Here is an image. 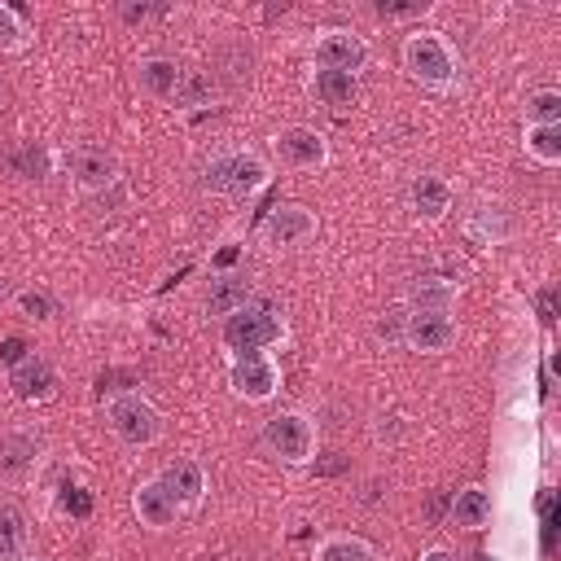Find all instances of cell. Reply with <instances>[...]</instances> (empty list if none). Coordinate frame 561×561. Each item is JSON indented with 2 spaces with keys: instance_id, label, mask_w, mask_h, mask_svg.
Returning a JSON list of instances; mask_svg holds the SVG:
<instances>
[{
  "instance_id": "cell-19",
  "label": "cell",
  "mask_w": 561,
  "mask_h": 561,
  "mask_svg": "<svg viewBox=\"0 0 561 561\" xmlns=\"http://www.w3.org/2000/svg\"><path fill=\"white\" fill-rule=\"evenodd\" d=\"M408 311H430V316H451L456 311V285L443 276H421L408 294H403Z\"/></svg>"
},
{
  "instance_id": "cell-5",
  "label": "cell",
  "mask_w": 561,
  "mask_h": 561,
  "mask_svg": "<svg viewBox=\"0 0 561 561\" xmlns=\"http://www.w3.org/2000/svg\"><path fill=\"white\" fill-rule=\"evenodd\" d=\"M263 447H267L280 465L302 469V465H311L316 451H320L316 421H311L307 412H298V408H280V412H272V416L263 421Z\"/></svg>"
},
{
  "instance_id": "cell-16",
  "label": "cell",
  "mask_w": 561,
  "mask_h": 561,
  "mask_svg": "<svg viewBox=\"0 0 561 561\" xmlns=\"http://www.w3.org/2000/svg\"><path fill=\"white\" fill-rule=\"evenodd\" d=\"M180 75H184V66L175 57H162V53H149V57L136 61V88L149 101H162V105H171V96L180 88Z\"/></svg>"
},
{
  "instance_id": "cell-15",
  "label": "cell",
  "mask_w": 561,
  "mask_h": 561,
  "mask_svg": "<svg viewBox=\"0 0 561 561\" xmlns=\"http://www.w3.org/2000/svg\"><path fill=\"white\" fill-rule=\"evenodd\" d=\"M39 451H44L39 434H31V430H4L0 434V478L4 482H26L35 473V465H39Z\"/></svg>"
},
{
  "instance_id": "cell-3",
  "label": "cell",
  "mask_w": 561,
  "mask_h": 561,
  "mask_svg": "<svg viewBox=\"0 0 561 561\" xmlns=\"http://www.w3.org/2000/svg\"><path fill=\"white\" fill-rule=\"evenodd\" d=\"M101 403H105V425H110V434H114L123 447L145 451V447L162 443L167 421H162V412H158L140 390H118V394H105Z\"/></svg>"
},
{
  "instance_id": "cell-26",
  "label": "cell",
  "mask_w": 561,
  "mask_h": 561,
  "mask_svg": "<svg viewBox=\"0 0 561 561\" xmlns=\"http://www.w3.org/2000/svg\"><path fill=\"white\" fill-rule=\"evenodd\" d=\"M522 145H526V158H530V162H539V167H557V162H561V123L526 127Z\"/></svg>"
},
{
  "instance_id": "cell-24",
  "label": "cell",
  "mask_w": 561,
  "mask_h": 561,
  "mask_svg": "<svg viewBox=\"0 0 561 561\" xmlns=\"http://www.w3.org/2000/svg\"><path fill=\"white\" fill-rule=\"evenodd\" d=\"M508 232H513V224H508V215L500 206H478L469 215V224H465V237L473 245H500V241H508Z\"/></svg>"
},
{
  "instance_id": "cell-13",
  "label": "cell",
  "mask_w": 561,
  "mask_h": 561,
  "mask_svg": "<svg viewBox=\"0 0 561 561\" xmlns=\"http://www.w3.org/2000/svg\"><path fill=\"white\" fill-rule=\"evenodd\" d=\"M9 390L18 403H48L57 394V368L44 355H26L18 368H9Z\"/></svg>"
},
{
  "instance_id": "cell-9",
  "label": "cell",
  "mask_w": 561,
  "mask_h": 561,
  "mask_svg": "<svg viewBox=\"0 0 561 561\" xmlns=\"http://www.w3.org/2000/svg\"><path fill=\"white\" fill-rule=\"evenodd\" d=\"M316 232H320V219H316V210H307L302 202H280V206H272V210L259 219V241L272 245V250L307 245Z\"/></svg>"
},
{
  "instance_id": "cell-25",
  "label": "cell",
  "mask_w": 561,
  "mask_h": 561,
  "mask_svg": "<svg viewBox=\"0 0 561 561\" xmlns=\"http://www.w3.org/2000/svg\"><path fill=\"white\" fill-rule=\"evenodd\" d=\"M215 79L202 75V70H184L180 75V88L171 96V110H202V105H215Z\"/></svg>"
},
{
  "instance_id": "cell-29",
  "label": "cell",
  "mask_w": 561,
  "mask_h": 561,
  "mask_svg": "<svg viewBox=\"0 0 561 561\" xmlns=\"http://www.w3.org/2000/svg\"><path fill=\"white\" fill-rule=\"evenodd\" d=\"M18 311H22L26 320H53V316H57V302H53L44 289H22V294H18Z\"/></svg>"
},
{
  "instance_id": "cell-32",
  "label": "cell",
  "mask_w": 561,
  "mask_h": 561,
  "mask_svg": "<svg viewBox=\"0 0 561 561\" xmlns=\"http://www.w3.org/2000/svg\"><path fill=\"white\" fill-rule=\"evenodd\" d=\"M539 320H543V324H552V320H557V289H552V285L539 294Z\"/></svg>"
},
{
  "instance_id": "cell-2",
  "label": "cell",
  "mask_w": 561,
  "mask_h": 561,
  "mask_svg": "<svg viewBox=\"0 0 561 561\" xmlns=\"http://www.w3.org/2000/svg\"><path fill=\"white\" fill-rule=\"evenodd\" d=\"M267 180H272V167L254 149H224L202 167V188L219 193V197H232V202L259 197L267 188Z\"/></svg>"
},
{
  "instance_id": "cell-27",
  "label": "cell",
  "mask_w": 561,
  "mask_h": 561,
  "mask_svg": "<svg viewBox=\"0 0 561 561\" xmlns=\"http://www.w3.org/2000/svg\"><path fill=\"white\" fill-rule=\"evenodd\" d=\"M522 118H526V127L561 123V92L557 88H530L522 101Z\"/></svg>"
},
{
  "instance_id": "cell-8",
  "label": "cell",
  "mask_w": 561,
  "mask_h": 561,
  "mask_svg": "<svg viewBox=\"0 0 561 561\" xmlns=\"http://www.w3.org/2000/svg\"><path fill=\"white\" fill-rule=\"evenodd\" d=\"M272 153L285 171H320L329 167V140L324 131L307 127V123H285L276 136H272Z\"/></svg>"
},
{
  "instance_id": "cell-21",
  "label": "cell",
  "mask_w": 561,
  "mask_h": 561,
  "mask_svg": "<svg viewBox=\"0 0 561 561\" xmlns=\"http://www.w3.org/2000/svg\"><path fill=\"white\" fill-rule=\"evenodd\" d=\"M26 548H31V522L22 504L0 500V561H22Z\"/></svg>"
},
{
  "instance_id": "cell-10",
  "label": "cell",
  "mask_w": 561,
  "mask_h": 561,
  "mask_svg": "<svg viewBox=\"0 0 561 561\" xmlns=\"http://www.w3.org/2000/svg\"><path fill=\"white\" fill-rule=\"evenodd\" d=\"M66 171H70V184L83 193V197H96L105 188H114L123 175H118V158L101 145H75L66 153Z\"/></svg>"
},
{
  "instance_id": "cell-31",
  "label": "cell",
  "mask_w": 561,
  "mask_h": 561,
  "mask_svg": "<svg viewBox=\"0 0 561 561\" xmlns=\"http://www.w3.org/2000/svg\"><path fill=\"white\" fill-rule=\"evenodd\" d=\"M158 13H167L162 4H123V18L127 22H145V18H158Z\"/></svg>"
},
{
  "instance_id": "cell-35",
  "label": "cell",
  "mask_w": 561,
  "mask_h": 561,
  "mask_svg": "<svg viewBox=\"0 0 561 561\" xmlns=\"http://www.w3.org/2000/svg\"><path fill=\"white\" fill-rule=\"evenodd\" d=\"M416 561H460V557H456L451 548H443V543H434V548H425V552H421Z\"/></svg>"
},
{
  "instance_id": "cell-12",
  "label": "cell",
  "mask_w": 561,
  "mask_h": 561,
  "mask_svg": "<svg viewBox=\"0 0 561 561\" xmlns=\"http://www.w3.org/2000/svg\"><path fill=\"white\" fill-rule=\"evenodd\" d=\"M408 311V307H403ZM408 351H421V355H443L456 346V320L451 316H430V311H408L403 316V337H399Z\"/></svg>"
},
{
  "instance_id": "cell-1",
  "label": "cell",
  "mask_w": 561,
  "mask_h": 561,
  "mask_svg": "<svg viewBox=\"0 0 561 561\" xmlns=\"http://www.w3.org/2000/svg\"><path fill=\"white\" fill-rule=\"evenodd\" d=\"M399 61H403L408 79L434 96H451L460 88V57L443 31H425V26L408 31L399 44Z\"/></svg>"
},
{
  "instance_id": "cell-36",
  "label": "cell",
  "mask_w": 561,
  "mask_h": 561,
  "mask_svg": "<svg viewBox=\"0 0 561 561\" xmlns=\"http://www.w3.org/2000/svg\"><path fill=\"white\" fill-rule=\"evenodd\" d=\"M469 561H495V557H491V552H473Z\"/></svg>"
},
{
  "instance_id": "cell-17",
  "label": "cell",
  "mask_w": 561,
  "mask_h": 561,
  "mask_svg": "<svg viewBox=\"0 0 561 561\" xmlns=\"http://www.w3.org/2000/svg\"><path fill=\"white\" fill-rule=\"evenodd\" d=\"M491 513H495V500H491V491L478 486V482L451 491V500H447V517H451V526H460V530H486V526H491Z\"/></svg>"
},
{
  "instance_id": "cell-18",
  "label": "cell",
  "mask_w": 561,
  "mask_h": 561,
  "mask_svg": "<svg viewBox=\"0 0 561 561\" xmlns=\"http://www.w3.org/2000/svg\"><path fill=\"white\" fill-rule=\"evenodd\" d=\"M250 298H254V285H250L241 272H224V276H210L202 307H206V316L228 320V316H232V311H241Z\"/></svg>"
},
{
  "instance_id": "cell-33",
  "label": "cell",
  "mask_w": 561,
  "mask_h": 561,
  "mask_svg": "<svg viewBox=\"0 0 561 561\" xmlns=\"http://www.w3.org/2000/svg\"><path fill=\"white\" fill-rule=\"evenodd\" d=\"M61 504H66V508H75V513H79V517H83V513H88V508H92V500H88V495H83V486H70V491H66V495H61Z\"/></svg>"
},
{
  "instance_id": "cell-37",
  "label": "cell",
  "mask_w": 561,
  "mask_h": 561,
  "mask_svg": "<svg viewBox=\"0 0 561 561\" xmlns=\"http://www.w3.org/2000/svg\"><path fill=\"white\" fill-rule=\"evenodd\" d=\"M22 561H39V557H31V552H26V557H22Z\"/></svg>"
},
{
  "instance_id": "cell-23",
  "label": "cell",
  "mask_w": 561,
  "mask_h": 561,
  "mask_svg": "<svg viewBox=\"0 0 561 561\" xmlns=\"http://www.w3.org/2000/svg\"><path fill=\"white\" fill-rule=\"evenodd\" d=\"M311 92L329 110H351L359 101V79L355 75H337V70H316L311 75Z\"/></svg>"
},
{
  "instance_id": "cell-14",
  "label": "cell",
  "mask_w": 561,
  "mask_h": 561,
  "mask_svg": "<svg viewBox=\"0 0 561 561\" xmlns=\"http://www.w3.org/2000/svg\"><path fill=\"white\" fill-rule=\"evenodd\" d=\"M158 478L175 491V500H180V508H184V513H197V508H202L206 486H210V478H206V465H202V460H193V456H175L171 465H162V469H158Z\"/></svg>"
},
{
  "instance_id": "cell-6",
  "label": "cell",
  "mask_w": 561,
  "mask_h": 561,
  "mask_svg": "<svg viewBox=\"0 0 561 561\" xmlns=\"http://www.w3.org/2000/svg\"><path fill=\"white\" fill-rule=\"evenodd\" d=\"M228 390L245 403H267L280 390V364L272 351H245L228 359Z\"/></svg>"
},
{
  "instance_id": "cell-20",
  "label": "cell",
  "mask_w": 561,
  "mask_h": 561,
  "mask_svg": "<svg viewBox=\"0 0 561 561\" xmlns=\"http://www.w3.org/2000/svg\"><path fill=\"white\" fill-rule=\"evenodd\" d=\"M412 210H416L425 224H438V219L451 210V184H447L443 175H434V171L416 175V180H412Z\"/></svg>"
},
{
  "instance_id": "cell-7",
  "label": "cell",
  "mask_w": 561,
  "mask_h": 561,
  "mask_svg": "<svg viewBox=\"0 0 561 561\" xmlns=\"http://www.w3.org/2000/svg\"><path fill=\"white\" fill-rule=\"evenodd\" d=\"M368 57H373L368 39L359 31H351V26H324L316 35V44H311V66L316 70H337V75H355L359 79Z\"/></svg>"
},
{
  "instance_id": "cell-28",
  "label": "cell",
  "mask_w": 561,
  "mask_h": 561,
  "mask_svg": "<svg viewBox=\"0 0 561 561\" xmlns=\"http://www.w3.org/2000/svg\"><path fill=\"white\" fill-rule=\"evenodd\" d=\"M31 44V22L18 4L0 0V53H22Z\"/></svg>"
},
{
  "instance_id": "cell-11",
  "label": "cell",
  "mask_w": 561,
  "mask_h": 561,
  "mask_svg": "<svg viewBox=\"0 0 561 561\" xmlns=\"http://www.w3.org/2000/svg\"><path fill=\"white\" fill-rule=\"evenodd\" d=\"M131 513H136V522H140V526H149V530H171V526L184 517V508H180L175 491H171L158 473L131 486Z\"/></svg>"
},
{
  "instance_id": "cell-4",
  "label": "cell",
  "mask_w": 561,
  "mask_h": 561,
  "mask_svg": "<svg viewBox=\"0 0 561 561\" xmlns=\"http://www.w3.org/2000/svg\"><path fill=\"white\" fill-rule=\"evenodd\" d=\"M285 316H280V307L272 302V298H250L241 311H232L228 320H224V329H219V342L232 351V355H245V351H267V346H276V342H285Z\"/></svg>"
},
{
  "instance_id": "cell-30",
  "label": "cell",
  "mask_w": 561,
  "mask_h": 561,
  "mask_svg": "<svg viewBox=\"0 0 561 561\" xmlns=\"http://www.w3.org/2000/svg\"><path fill=\"white\" fill-rule=\"evenodd\" d=\"M26 355H35V351H31L22 337H4V342H0V364H4V373H9V368H18Z\"/></svg>"
},
{
  "instance_id": "cell-38",
  "label": "cell",
  "mask_w": 561,
  "mask_h": 561,
  "mask_svg": "<svg viewBox=\"0 0 561 561\" xmlns=\"http://www.w3.org/2000/svg\"><path fill=\"white\" fill-rule=\"evenodd\" d=\"M0 101H4V88H0Z\"/></svg>"
},
{
  "instance_id": "cell-34",
  "label": "cell",
  "mask_w": 561,
  "mask_h": 561,
  "mask_svg": "<svg viewBox=\"0 0 561 561\" xmlns=\"http://www.w3.org/2000/svg\"><path fill=\"white\" fill-rule=\"evenodd\" d=\"M377 13L381 18H416V13H425V4H381Z\"/></svg>"
},
{
  "instance_id": "cell-22",
  "label": "cell",
  "mask_w": 561,
  "mask_h": 561,
  "mask_svg": "<svg viewBox=\"0 0 561 561\" xmlns=\"http://www.w3.org/2000/svg\"><path fill=\"white\" fill-rule=\"evenodd\" d=\"M311 561H381L377 548L364 539V535H346V530H333L316 543Z\"/></svg>"
}]
</instances>
